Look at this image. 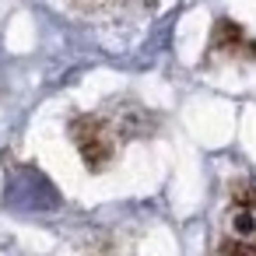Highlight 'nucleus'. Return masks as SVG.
<instances>
[{"label":"nucleus","instance_id":"3","mask_svg":"<svg viewBox=\"0 0 256 256\" xmlns=\"http://www.w3.org/2000/svg\"><path fill=\"white\" fill-rule=\"evenodd\" d=\"M214 53H221L224 60H256V42L235 22H218L210 32V56Z\"/></svg>","mask_w":256,"mask_h":256},{"label":"nucleus","instance_id":"1","mask_svg":"<svg viewBox=\"0 0 256 256\" xmlns=\"http://www.w3.org/2000/svg\"><path fill=\"white\" fill-rule=\"evenodd\" d=\"M224 252H256V179H238L224 204Z\"/></svg>","mask_w":256,"mask_h":256},{"label":"nucleus","instance_id":"2","mask_svg":"<svg viewBox=\"0 0 256 256\" xmlns=\"http://www.w3.org/2000/svg\"><path fill=\"white\" fill-rule=\"evenodd\" d=\"M70 137H74V144H78V151L92 172H98L106 162H112V154L120 148L116 123L106 116H78L70 123Z\"/></svg>","mask_w":256,"mask_h":256}]
</instances>
